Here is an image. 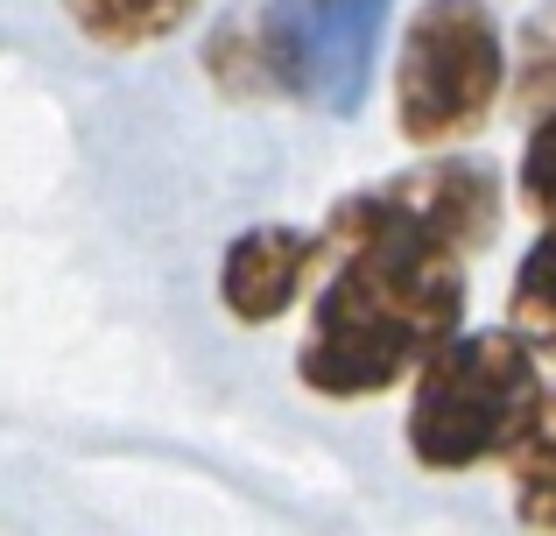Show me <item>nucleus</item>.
<instances>
[{
  "mask_svg": "<svg viewBox=\"0 0 556 536\" xmlns=\"http://www.w3.org/2000/svg\"><path fill=\"white\" fill-rule=\"evenodd\" d=\"M204 78L226 99H240V107H254V99H296L282 28L268 22V8H247V14H232V22L212 28V42H204Z\"/></svg>",
  "mask_w": 556,
  "mask_h": 536,
  "instance_id": "nucleus-7",
  "label": "nucleus"
},
{
  "mask_svg": "<svg viewBox=\"0 0 556 536\" xmlns=\"http://www.w3.org/2000/svg\"><path fill=\"white\" fill-rule=\"evenodd\" d=\"M507 107L529 127L556 113V0H543L515 28V50H507Z\"/></svg>",
  "mask_w": 556,
  "mask_h": 536,
  "instance_id": "nucleus-11",
  "label": "nucleus"
},
{
  "mask_svg": "<svg viewBox=\"0 0 556 536\" xmlns=\"http://www.w3.org/2000/svg\"><path fill=\"white\" fill-rule=\"evenodd\" d=\"M380 14H388V0H268V22L282 28V50H289L296 99L339 107V113L359 107L374 42H380Z\"/></svg>",
  "mask_w": 556,
  "mask_h": 536,
  "instance_id": "nucleus-4",
  "label": "nucleus"
},
{
  "mask_svg": "<svg viewBox=\"0 0 556 536\" xmlns=\"http://www.w3.org/2000/svg\"><path fill=\"white\" fill-rule=\"evenodd\" d=\"M380 198L394 212H408L416 226H430L437 240H451L465 262L501 226V170L479 163V155H430L416 170H394V177H380Z\"/></svg>",
  "mask_w": 556,
  "mask_h": 536,
  "instance_id": "nucleus-6",
  "label": "nucleus"
},
{
  "mask_svg": "<svg viewBox=\"0 0 556 536\" xmlns=\"http://www.w3.org/2000/svg\"><path fill=\"white\" fill-rule=\"evenodd\" d=\"M325 275L296 346V382L325 402H367L416 382L465 332V254L394 212L380 184L325 212Z\"/></svg>",
  "mask_w": 556,
  "mask_h": 536,
  "instance_id": "nucleus-1",
  "label": "nucleus"
},
{
  "mask_svg": "<svg viewBox=\"0 0 556 536\" xmlns=\"http://www.w3.org/2000/svg\"><path fill=\"white\" fill-rule=\"evenodd\" d=\"M325 275V234L317 226H247L218 254V311L232 325H275L289 317Z\"/></svg>",
  "mask_w": 556,
  "mask_h": 536,
  "instance_id": "nucleus-5",
  "label": "nucleus"
},
{
  "mask_svg": "<svg viewBox=\"0 0 556 536\" xmlns=\"http://www.w3.org/2000/svg\"><path fill=\"white\" fill-rule=\"evenodd\" d=\"M507 332H515L521 346H529L535 360H556V226L521 248L515 262V283H507Z\"/></svg>",
  "mask_w": 556,
  "mask_h": 536,
  "instance_id": "nucleus-10",
  "label": "nucleus"
},
{
  "mask_svg": "<svg viewBox=\"0 0 556 536\" xmlns=\"http://www.w3.org/2000/svg\"><path fill=\"white\" fill-rule=\"evenodd\" d=\"M507 466V501H515V523L535 536H556V382L543 388L529 431L515 438V452L501 459Z\"/></svg>",
  "mask_w": 556,
  "mask_h": 536,
  "instance_id": "nucleus-8",
  "label": "nucleus"
},
{
  "mask_svg": "<svg viewBox=\"0 0 556 536\" xmlns=\"http://www.w3.org/2000/svg\"><path fill=\"white\" fill-rule=\"evenodd\" d=\"M515 198L535 226H556V113L529 127V149L515 163Z\"/></svg>",
  "mask_w": 556,
  "mask_h": 536,
  "instance_id": "nucleus-12",
  "label": "nucleus"
},
{
  "mask_svg": "<svg viewBox=\"0 0 556 536\" xmlns=\"http://www.w3.org/2000/svg\"><path fill=\"white\" fill-rule=\"evenodd\" d=\"M64 14L99 50H149V42L177 36L198 14V0H64Z\"/></svg>",
  "mask_w": 556,
  "mask_h": 536,
  "instance_id": "nucleus-9",
  "label": "nucleus"
},
{
  "mask_svg": "<svg viewBox=\"0 0 556 536\" xmlns=\"http://www.w3.org/2000/svg\"><path fill=\"white\" fill-rule=\"evenodd\" d=\"M543 360L515 339L507 325L458 332L430 367L408 382V459L422 473H479L501 466L515 438L529 431L535 402H543Z\"/></svg>",
  "mask_w": 556,
  "mask_h": 536,
  "instance_id": "nucleus-2",
  "label": "nucleus"
},
{
  "mask_svg": "<svg viewBox=\"0 0 556 536\" xmlns=\"http://www.w3.org/2000/svg\"><path fill=\"white\" fill-rule=\"evenodd\" d=\"M507 99V36L486 0H422L394 42V127L408 149H458Z\"/></svg>",
  "mask_w": 556,
  "mask_h": 536,
  "instance_id": "nucleus-3",
  "label": "nucleus"
}]
</instances>
